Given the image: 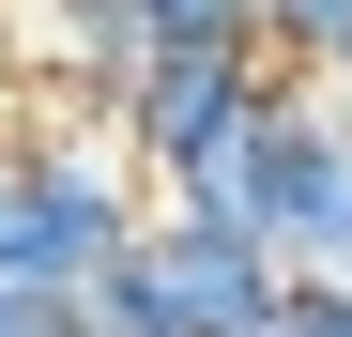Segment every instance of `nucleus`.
I'll return each mask as SVG.
<instances>
[{
	"mask_svg": "<svg viewBox=\"0 0 352 337\" xmlns=\"http://www.w3.org/2000/svg\"><path fill=\"white\" fill-rule=\"evenodd\" d=\"M261 337H352V276H291Z\"/></svg>",
	"mask_w": 352,
	"mask_h": 337,
	"instance_id": "obj_8",
	"label": "nucleus"
},
{
	"mask_svg": "<svg viewBox=\"0 0 352 337\" xmlns=\"http://www.w3.org/2000/svg\"><path fill=\"white\" fill-rule=\"evenodd\" d=\"M276 92H291L276 46H168V62L123 92V123H107V138L138 153V184H184V168H199V153H230Z\"/></svg>",
	"mask_w": 352,
	"mask_h": 337,
	"instance_id": "obj_3",
	"label": "nucleus"
},
{
	"mask_svg": "<svg viewBox=\"0 0 352 337\" xmlns=\"http://www.w3.org/2000/svg\"><path fill=\"white\" fill-rule=\"evenodd\" d=\"M46 62H62V92H92L107 123H123V92L168 62V31L138 16V0H46Z\"/></svg>",
	"mask_w": 352,
	"mask_h": 337,
	"instance_id": "obj_4",
	"label": "nucleus"
},
{
	"mask_svg": "<svg viewBox=\"0 0 352 337\" xmlns=\"http://www.w3.org/2000/svg\"><path fill=\"white\" fill-rule=\"evenodd\" d=\"M168 46H261V0H138Z\"/></svg>",
	"mask_w": 352,
	"mask_h": 337,
	"instance_id": "obj_6",
	"label": "nucleus"
},
{
	"mask_svg": "<svg viewBox=\"0 0 352 337\" xmlns=\"http://www.w3.org/2000/svg\"><path fill=\"white\" fill-rule=\"evenodd\" d=\"M291 292V261L245 230H199V215L153 199V230L123 246V276L92 292V337H261Z\"/></svg>",
	"mask_w": 352,
	"mask_h": 337,
	"instance_id": "obj_2",
	"label": "nucleus"
},
{
	"mask_svg": "<svg viewBox=\"0 0 352 337\" xmlns=\"http://www.w3.org/2000/svg\"><path fill=\"white\" fill-rule=\"evenodd\" d=\"M0 337H92V292H46V276H0Z\"/></svg>",
	"mask_w": 352,
	"mask_h": 337,
	"instance_id": "obj_7",
	"label": "nucleus"
},
{
	"mask_svg": "<svg viewBox=\"0 0 352 337\" xmlns=\"http://www.w3.org/2000/svg\"><path fill=\"white\" fill-rule=\"evenodd\" d=\"M123 138L77 153V138H0V276H46V292H107L123 246L153 230V199L123 184Z\"/></svg>",
	"mask_w": 352,
	"mask_h": 337,
	"instance_id": "obj_1",
	"label": "nucleus"
},
{
	"mask_svg": "<svg viewBox=\"0 0 352 337\" xmlns=\"http://www.w3.org/2000/svg\"><path fill=\"white\" fill-rule=\"evenodd\" d=\"M337 107H352V77H337Z\"/></svg>",
	"mask_w": 352,
	"mask_h": 337,
	"instance_id": "obj_9",
	"label": "nucleus"
},
{
	"mask_svg": "<svg viewBox=\"0 0 352 337\" xmlns=\"http://www.w3.org/2000/svg\"><path fill=\"white\" fill-rule=\"evenodd\" d=\"M261 46L291 77H352V0H261Z\"/></svg>",
	"mask_w": 352,
	"mask_h": 337,
	"instance_id": "obj_5",
	"label": "nucleus"
}]
</instances>
